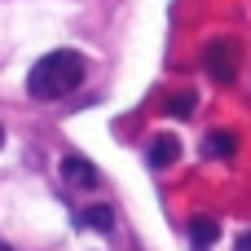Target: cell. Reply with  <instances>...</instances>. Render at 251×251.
Returning <instances> with one entry per match:
<instances>
[{"label": "cell", "mask_w": 251, "mask_h": 251, "mask_svg": "<svg viewBox=\"0 0 251 251\" xmlns=\"http://www.w3.org/2000/svg\"><path fill=\"white\" fill-rule=\"evenodd\" d=\"M79 79H84V57L71 53V49H57V53H44V57L31 66L26 93L40 97V101H57V97H66L71 88H79Z\"/></svg>", "instance_id": "obj_1"}, {"label": "cell", "mask_w": 251, "mask_h": 251, "mask_svg": "<svg viewBox=\"0 0 251 251\" xmlns=\"http://www.w3.org/2000/svg\"><path fill=\"white\" fill-rule=\"evenodd\" d=\"M203 66H207V75L216 79V84H229L234 79V71H238V44L234 40H212L207 49H203Z\"/></svg>", "instance_id": "obj_2"}, {"label": "cell", "mask_w": 251, "mask_h": 251, "mask_svg": "<svg viewBox=\"0 0 251 251\" xmlns=\"http://www.w3.org/2000/svg\"><path fill=\"white\" fill-rule=\"evenodd\" d=\"M62 181L66 185H75V190H97V168L88 163V159H79V154H66L62 159Z\"/></svg>", "instance_id": "obj_3"}, {"label": "cell", "mask_w": 251, "mask_h": 251, "mask_svg": "<svg viewBox=\"0 0 251 251\" xmlns=\"http://www.w3.org/2000/svg\"><path fill=\"white\" fill-rule=\"evenodd\" d=\"M176 159H181V141H176V137H154L150 150H146V163H150V168H168V163H176Z\"/></svg>", "instance_id": "obj_4"}, {"label": "cell", "mask_w": 251, "mask_h": 251, "mask_svg": "<svg viewBox=\"0 0 251 251\" xmlns=\"http://www.w3.org/2000/svg\"><path fill=\"white\" fill-rule=\"evenodd\" d=\"M216 238H221V225L212 216H194L190 221V243H194V251H212Z\"/></svg>", "instance_id": "obj_5"}, {"label": "cell", "mask_w": 251, "mask_h": 251, "mask_svg": "<svg viewBox=\"0 0 251 251\" xmlns=\"http://www.w3.org/2000/svg\"><path fill=\"white\" fill-rule=\"evenodd\" d=\"M238 150V137L234 132H207V141H203V154L207 159H229Z\"/></svg>", "instance_id": "obj_6"}, {"label": "cell", "mask_w": 251, "mask_h": 251, "mask_svg": "<svg viewBox=\"0 0 251 251\" xmlns=\"http://www.w3.org/2000/svg\"><path fill=\"white\" fill-rule=\"evenodd\" d=\"M88 229H101V234H110V225H115V216H110V207H88L84 216H79Z\"/></svg>", "instance_id": "obj_7"}, {"label": "cell", "mask_w": 251, "mask_h": 251, "mask_svg": "<svg viewBox=\"0 0 251 251\" xmlns=\"http://www.w3.org/2000/svg\"><path fill=\"white\" fill-rule=\"evenodd\" d=\"M190 110H194V93H176V97H168V115L185 119Z\"/></svg>", "instance_id": "obj_8"}, {"label": "cell", "mask_w": 251, "mask_h": 251, "mask_svg": "<svg viewBox=\"0 0 251 251\" xmlns=\"http://www.w3.org/2000/svg\"><path fill=\"white\" fill-rule=\"evenodd\" d=\"M234 251H251V229L243 234V238H238V247H234Z\"/></svg>", "instance_id": "obj_9"}, {"label": "cell", "mask_w": 251, "mask_h": 251, "mask_svg": "<svg viewBox=\"0 0 251 251\" xmlns=\"http://www.w3.org/2000/svg\"><path fill=\"white\" fill-rule=\"evenodd\" d=\"M0 146H4V128H0Z\"/></svg>", "instance_id": "obj_10"}, {"label": "cell", "mask_w": 251, "mask_h": 251, "mask_svg": "<svg viewBox=\"0 0 251 251\" xmlns=\"http://www.w3.org/2000/svg\"><path fill=\"white\" fill-rule=\"evenodd\" d=\"M0 251H13V247H4V243H0Z\"/></svg>", "instance_id": "obj_11"}]
</instances>
